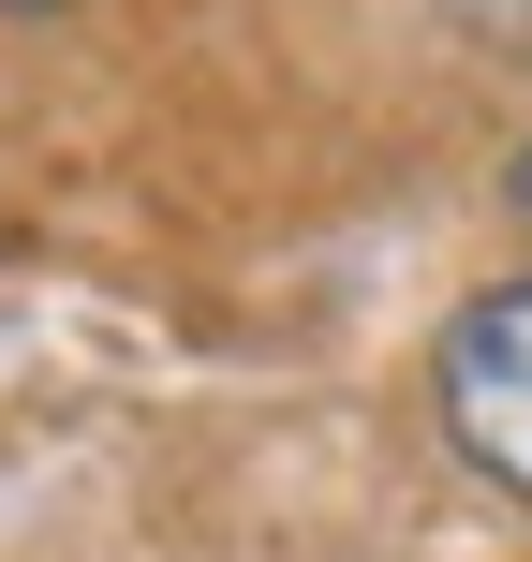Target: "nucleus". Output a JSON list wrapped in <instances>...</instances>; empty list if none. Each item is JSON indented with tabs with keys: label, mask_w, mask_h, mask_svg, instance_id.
Segmentation results:
<instances>
[{
	"label": "nucleus",
	"mask_w": 532,
	"mask_h": 562,
	"mask_svg": "<svg viewBox=\"0 0 532 562\" xmlns=\"http://www.w3.org/2000/svg\"><path fill=\"white\" fill-rule=\"evenodd\" d=\"M503 193H518V223H532V148H518V178H503Z\"/></svg>",
	"instance_id": "nucleus-3"
},
{
	"label": "nucleus",
	"mask_w": 532,
	"mask_h": 562,
	"mask_svg": "<svg viewBox=\"0 0 532 562\" xmlns=\"http://www.w3.org/2000/svg\"><path fill=\"white\" fill-rule=\"evenodd\" d=\"M0 15H45V0H0Z\"/></svg>",
	"instance_id": "nucleus-4"
},
{
	"label": "nucleus",
	"mask_w": 532,
	"mask_h": 562,
	"mask_svg": "<svg viewBox=\"0 0 532 562\" xmlns=\"http://www.w3.org/2000/svg\"><path fill=\"white\" fill-rule=\"evenodd\" d=\"M429 400H444V445L474 459L503 504H532V267H518V281H488V296L444 326Z\"/></svg>",
	"instance_id": "nucleus-1"
},
{
	"label": "nucleus",
	"mask_w": 532,
	"mask_h": 562,
	"mask_svg": "<svg viewBox=\"0 0 532 562\" xmlns=\"http://www.w3.org/2000/svg\"><path fill=\"white\" fill-rule=\"evenodd\" d=\"M459 30H488V45H532V0H459Z\"/></svg>",
	"instance_id": "nucleus-2"
}]
</instances>
